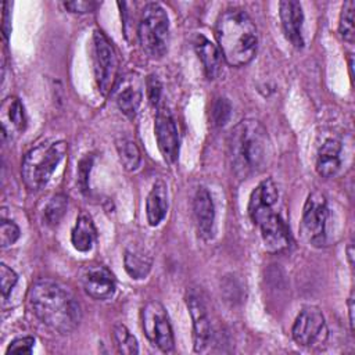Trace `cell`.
I'll use <instances>...</instances> for the list:
<instances>
[{
	"mask_svg": "<svg viewBox=\"0 0 355 355\" xmlns=\"http://www.w3.org/2000/svg\"><path fill=\"white\" fill-rule=\"evenodd\" d=\"M114 341L121 354L133 355L139 352V344L136 337L128 330L123 324H115L114 326Z\"/></svg>",
	"mask_w": 355,
	"mask_h": 355,
	"instance_id": "cell-26",
	"label": "cell"
},
{
	"mask_svg": "<svg viewBox=\"0 0 355 355\" xmlns=\"http://www.w3.org/2000/svg\"><path fill=\"white\" fill-rule=\"evenodd\" d=\"M186 305L189 309V313L193 320V343H194V351L196 352H204L208 345L211 344V322L207 312V308L202 302V300L194 294L190 293L186 297Z\"/></svg>",
	"mask_w": 355,
	"mask_h": 355,
	"instance_id": "cell-12",
	"label": "cell"
},
{
	"mask_svg": "<svg viewBox=\"0 0 355 355\" xmlns=\"http://www.w3.org/2000/svg\"><path fill=\"white\" fill-rule=\"evenodd\" d=\"M348 67H349V75H351V78L354 76V72H352V69H354V61H352V55L349 54V58H348Z\"/></svg>",
	"mask_w": 355,
	"mask_h": 355,
	"instance_id": "cell-38",
	"label": "cell"
},
{
	"mask_svg": "<svg viewBox=\"0 0 355 355\" xmlns=\"http://www.w3.org/2000/svg\"><path fill=\"white\" fill-rule=\"evenodd\" d=\"M354 11H355V1L348 0L343 4L341 14H340V22H338V32L341 37L349 43L354 42Z\"/></svg>",
	"mask_w": 355,
	"mask_h": 355,
	"instance_id": "cell-27",
	"label": "cell"
},
{
	"mask_svg": "<svg viewBox=\"0 0 355 355\" xmlns=\"http://www.w3.org/2000/svg\"><path fill=\"white\" fill-rule=\"evenodd\" d=\"M341 141L330 137L323 141L318 151L316 171L322 178L334 176L341 166Z\"/></svg>",
	"mask_w": 355,
	"mask_h": 355,
	"instance_id": "cell-18",
	"label": "cell"
},
{
	"mask_svg": "<svg viewBox=\"0 0 355 355\" xmlns=\"http://www.w3.org/2000/svg\"><path fill=\"white\" fill-rule=\"evenodd\" d=\"M347 257H348V262L352 268V265H354V244L352 243H349L347 247Z\"/></svg>",
	"mask_w": 355,
	"mask_h": 355,
	"instance_id": "cell-37",
	"label": "cell"
},
{
	"mask_svg": "<svg viewBox=\"0 0 355 355\" xmlns=\"http://www.w3.org/2000/svg\"><path fill=\"white\" fill-rule=\"evenodd\" d=\"M279 198L277 186L272 179L262 180L251 193L248 201V215L258 225L263 218L275 212V205Z\"/></svg>",
	"mask_w": 355,
	"mask_h": 355,
	"instance_id": "cell-13",
	"label": "cell"
},
{
	"mask_svg": "<svg viewBox=\"0 0 355 355\" xmlns=\"http://www.w3.org/2000/svg\"><path fill=\"white\" fill-rule=\"evenodd\" d=\"M68 198L64 194H55L44 207V220L49 226H57L67 212Z\"/></svg>",
	"mask_w": 355,
	"mask_h": 355,
	"instance_id": "cell-25",
	"label": "cell"
},
{
	"mask_svg": "<svg viewBox=\"0 0 355 355\" xmlns=\"http://www.w3.org/2000/svg\"><path fill=\"white\" fill-rule=\"evenodd\" d=\"M354 293L349 294V298H348V316H349V327H351V331H354V327H355V319H354Z\"/></svg>",
	"mask_w": 355,
	"mask_h": 355,
	"instance_id": "cell-36",
	"label": "cell"
},
{
	"mask_svg": "<svg viewBox=\"0 0 355 355\" xmlns=\"http://www.w3.org/2000/svg\"><path fill=\"white\" fill-rule=\"evenodd\" d=\"M0 121H1V132L4 139L12 137L25 130L26 115L19 98L10 96L3 101L1 110H0Z\"/></svg>",
	"mask_w": 355,
	"mask_h": 355,
	"instance_id": "cell-17",
	"label": "cell"
},
{
	"mask_svg": "<svg viewBox=\"0 0 355 355\" xmlns=\"http://www.w3.org/2000/svg\"><path fill=\"white\" fill-rule=\"evenodd\" d=\"M93 71L100 93L107 96L116 80L118 57L111 42L101 31H96L93 35Z\"/></svg>",
	"mask_w": 355,
	"mask_h": 355,
	"instance_id": "cell-7",
	"label": "cell"
},
{
	"mask_svg": "<svg viewBox=\"0 0 355 355\" xmlns=\"http://www.w3.org/2000/svg\"><path fill=\"white\" fill-rule=\"evenodd\" d=\"M230 111H232V107H230V103L227 101V98H223V97L216 98V101L212 105L214 123L216 126H223L230 116Z\"/></svg>",
	"mask_w": 355,
	"mask_h": 355,
	"instance_id": "cell-30",
	"label": "cell"
},
{
	"mask_svg": "<svg viewBox=\"0 0 355 355\" xmlns=\"http://www.w3.org/2000/svg\"><path fill=\"white\" fill-rule=\"evenodd\" d=\"M227 158L239 179H247L265 169L270 159V140L262 122L247 118L232 129L227 139Z\"/></svg>",
	"mask_w": 355,
	"mask_h": 355,
	"instance_id": "cell-2",
	"label": "cell"
},
{
	"mask_svg": "<svg viewBox=\"0 0 355 355\" xmlns=\"http://www.w3.org/2000/svg\"><path fill=\"white\" fill-rule=\"evenodd\" d=\"M146 89L147 97L153 107H158L161 96H162V85L155 75H148L146 79Z\"/></svg>",
	"mask_w": 355,
	"mask_h": 355,
	"instance_id": "cell-31",
	"label": "cell"
},
{
	"mask_svg": "<svg viewBox=\"0 0 355 355\" xmlns=\"http://www.w3.org/2000/svg\"><path fill=\"white\" fill-rule=\"evenodd\" d=\"M116 153L119 157L121 164L126 171H136L141 162V154L137 144L126 137L118 139L115 141Z\"/></svg>",
	"mask_w": 355,
	"mask_h": 355,
	"instance_id": "cell-24",
	"label": "cell"
},
{
	"mask_svg": "<svg viewBox=\"0 0 355 355\" xmlns=\"http://www.w3.org/2000/svg\"><path fill=\"white\" fill-rule=\"evenodd\" d=\"M327 219L329 207L324 194L320 191H312L306 197L301 219V230L309 244L315 247L326 244Z\"/></svg>",
	"mask_w": 355,
	"mask_h": 355,
	"instance_id": "cell-8",
	"label": "cell"
},
{
	"mask_svg": "<svg viewBox=\"0 0 355 355\" xmlns=\"http://www.w3.org/2000/svg\"><path fill=\"white\" fill-rule=\"evenodd\" d=\"M35 345V338L32 336L18 337L12 340L7 348V354H31Z\"/></svg>",
	"mask_w": 355,
	"mask_h": 355,
	"instance_id": "cell-32",
	"label": "cell"
},
{
	"mask_svg": "<svg viewBox=\"0 0 355 355\" xmlns=\"http://www.w3.org/2000/svg\"><path fill=\"white\" fill-rule=\"evenodd\" d=\"M67 153L68 144L64 140L44 141L29 150L21 165L25 186L32 191L42 190L49 183Z\"/></svg>",
	"mask_w": 355,
	"mask_h": 355,
	"instance_id": "cell-4",
	"label": "cell"
},
{
	"mask_svg": "<svg viewBox=\"0 0 355 355\" xmlns=\"http://www.w3.org/2000/svg\"><path fill=\"white\" fill-rule=\"evenodd\" d=\"M64 7L71 12H79L86 14L96 10L97 3L96 1H87V0H75V1H65Z\"/></svg>",
	"mask_w": 355,
	"mask_h": 355,
	"instance_id": "cell-34",
	"label": "cell"
},
{
	"mask_svg": "<svg viewBox=\"0 0 355 355\" xmlns=\"http://www.w3.org/2000/svg\"><path fill=\"white\" fill-rule=\"evenodd\" d=\"M96 237L97 233L92 218L87 214L82 212L76 218V223L71 232V243L73 248L80 252H87L92 250Z\"/></svg>",
	"mask_w": 355,
	"mask_h": 355,
	"instance_id": "cell-22",
	"label": "cell"
},
{
	"mask_svg": "<svg viewBox=\"0 0 355 355\" xmlns=\"http://www.w3.org/2000/svg\"><path fill=\"white\" fill-rule=\"evenodd\" d=\"M10 6H11V4H10L8 1H4V3L1 4V7H3V25H1V31H3V33H4V36H6V39L8 37L10 31H11L10 11H8V7H10Z\"/></svg>",
	"mask_w": 355,
	"mask_h": 355,
	"instance_id": "cell-35",
	"label": "cell"
},
{
	"mask_svg": "<svg viewBox=\"0 0 355 355\" xmlns=\"http://www.w3.org/2000/svg\"><path fill=\"white\" fill-rule=\"evenodd\" d=\"M82 287L94 300H108L115 293V279L110 269L100 263L87 265L82 272Z\"/></svg>",
	"mask_w": 355,
	"mask_h": 355,
	"instance_id": "cell-11",
	"label": "cell"
},
{
	"mask_svg": "<svg viewBox=\"0 0 355 355\" xmlns=\"http://www.w3.org/2000/svg\"><path fill=\"white\" fill-rule=\"evenodd\" d=\"M168 211V189L164 180H157L146 200V215L150 226H158Z\"/></svg>",
	"mask_w": 355,
	"mask_h": 355,
	"instance_id": "cell-19",
	"label": "cell"
},
{
	"mask_svg": "<svg viewBox=\"0 0 355 355\" xmlns=\"http://www.w3.org/2000/svg\"><path fill=\"white\" fill-rule=\"evenodd\" d=\"M258 226L261 229L262 241L268 251L280 252L290 247V243H291L290 230L279 214L272 212L270 215L263 218L258 223Z\"/></svg>",
	"mask_w": 355,
	"mask_h": 355,
	"instance_id": "cell-14",
	"label": "cell"
},
{
	"mask_svg": "<svg viewBox=\"0 0 355 355\" xmlns=\"http://www.w3.org/2000/svg\"><path fill=\"white\" fill-rule=\"evenodd\" d=\"M215 36L219 51L230 67L247 65L257 53V26L241 8H227L218 17Z\"/></svg>",
	"mask_w": 355,
	"mask_h": 355,
	"instance_id": "cell-3",
	"label": "cell"
},
{
	"mask_svg": "<svg viewBox=\"0 0 355 355\" xmlns=\"http://www.w3.org/2000/svg\"><path fill=\"white\" fill-rule=\"evenodd\" d=\"M279 15H280V21H282V26L286 33V37L290 40V43L295 49H302L304 47V33H302L304 11L301 7V3L295 0L280 1Z\"/></svg>",
	"mask_w": 355,
	"mask_h": 355,
	"instance_id": "cell-15",
	"label": "cell"
},
{
	"mask_svg": "<svg viewBox=\"0 0 355 355\" xmlns=\"http://www.w3.org/2000/svg\"><path fill=\"white\" fill-rule=\"evenodd\" d=\"M21 236V230L18 225L14 220L6 219L4 216L1 218L0 222V245L3 248L12 245Z\"/></svg>",
	"mask_w": 355,
	"mask_h": 355,
	"instance_id": "cell-28",
	"label": "cell"
},
{
	"mask_svg": "<svg viewBox=\"0 0 355 355\" xmlns=\"http://www.w3.org/2000/svg\"><path fill=\"white\" fill-rule=\"evenodd\" d=\"M194 47L201 60V64L204 67V72H205L207 78L215 79L220 72L222 54L219 51V47H216L211 40H208L202 35H198L196 37Z\"/></svg>",
	"mask_w": 355,
	"mask_h": 355,
	"instance_id": "cell-20",
	"label": "cell"
},
{
	"mask_svg": "<svg viewBox=\"0 0 355 355\" xmlns=\"http://www.w3.org/2000/svg\"><path fill=\"white\" fill-rule=\"evenodd\" d=\"M141 327L148 341L164 352L173 351L175 338L165 306L158 301L147 302L140 311Z\"/></svg>",
	"mask_w": 355,
	"mask_h": 355,
	"instance_id": "cell-6",
	"label": "cell"
},
{
	"mask_svg": "<svg viewBox=\"0 0 355 355\" xmlns=\"http://www.w3.org/2000/svg\"><path fill=\"white\" fill-rule=\"evenodd\" d=\"M141 103V89L139 85L128 82L116 92V104L118 108L129 118H133L137 114V110Z\"/></svg>",
	"mask_w": 355,
	"mask_h": 355,
	"instance_id": "cell-23",
	"label": "cell"
},
{
	"mask_svg": "<svg viewBox=\"0 0 355 355\" xmlns=\"http://www.w3.org/2000/svg\"><path fill=\"white\" fill-rule=\"evenodd\" d=\"M123 265L126 273L132 279H144L153 266V258L151 255L141 247L130 245L125 250L123 255Z\"/></svg>",
	"mask_w": 355,
	"mask_h": 355,
	"instance_id": "cell-21",
	"label": "cell"
},
{
	"mask_svg": "<svg viewBox=\"0 0 355 355\" xmlns=\"http://www.w3.org/2000/svg\"><path fill=\"white\" fill-rule=\"evenodd\" d=\"M154 133L164 159L168 164L176 162L179 155V133L171 112L165 107H161L157 111Z\"/></svg>",
	"mask_w": 355,
	"mask_h": 355,
	"instance_id": "cell-10",
	"label": "cell"
},
{
	"mask_svg": "<svg viewBox=\"0 0 355 355\" xmlns=\"http://www.w3.org/2000/svg\"><path fill=\"white\" fill-rule=\"evenodd\" d=\"M327 326L322 311L315 305L304 306L297 315L291 336L301 347L320 345L327 338Z\"/></svg>",
	"mask_w": 355,
	"mask_h": 355,
	"instance_id": "cell-9",
	"label": "cell"
},
{
	"mask_svg": "<svg viewBox=\"0 0 355 355\" xmlns=\"http://www.w3.org/2000/svg\"><path fill=\"white\" fill-rule=\"evenodd\" d=\"M193 215L198 234L208 240L212 237L215 208L209 191L205 187H198L193 200Z\"/></svg>",
	"mask_w": 355,
	"mask_h": 355,
	"instance_id": "cell-16",
	"label": "cell"
},
{
	"mask_svg": "<svg viewBox=\"0 0 355 355\" xmlns=\"http://www.w3.org/2000/svg\"><path fill=\"white\" fill-rule=\"evenodd\" d=\"M137 36L143 51L153 60L162 58L169 46V18L159 3H148L141 10Z\"/></svg>",
	"mask_w": 355,
	"mask_h": 355,
	"instance_id": "cell-5",
	"label": "cell"
},
{
	"mask_svg": "<svg viewBox=\"0 0 355 355\" xmlns=\"http://www.w3.org/2000/svg\"><path fill=\"white\" fill-rule=\"evenodd\" d=\"M93 165V157L92 155H86L79 161L78 165V186L80 187L82 191L87 190L89 186V173Z\"/></svg>",
	"mask_w": 355,
	"mask_h": 355,
	"instance_id": "cell-33",
	"label": "cell"
},
{
	"mask_svg": "<svg viewBox=\"0 0 355 355\" xmlns=\"http://www.w3.org/2000/svg\"><path fill=\"white\" fill-rule=\"evenodd\" d=\"M17 282H18V275L11 268H8L7 265L1 263L0 265V284H1L3 300L8 298L10 293L15 287Z\"/></svg>",
	"mask_w": 355,
	"mask_h": 355,
	"instance_id": "cell-29",
	"label": "cell"
},
{
	"mask_svg": "<svg viewBox=\"0 0 355 355\" xmlns=\"http://www.w3.org/2000/svg\"><path fill=\"white\" fill-rule=\"evenodd\" d=\"M28 304L43 324L60 334L73 331L82 319L80 305L75 295L53 279L42 277L33 282L28 291Z\"/></svg>",
	"mask_w": 355,
	"mask_h": 355,
	"instance_id": "cell-1",
	"label": "cell"
}]
</instances>
